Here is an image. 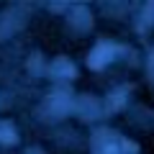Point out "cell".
<instances>
[{"instance_id":"2","label":"cell","mask_w":154,"mask_h":154,"mask_svg":"<svg viewBox=\"0 0 154 154\" xmlns=\"http://www.w3.org/2000/svg\"><path fill=\"white\" fill-rule=\"evenodd\" d=\"M103 154H118V149H116V144H110L108 149H103Z\"/></svg>"},{"instance_id":"1","label":"cell","mask_w":154,"mask_h":154,"mask_svg":"<svg viewBox=\"0 0 154 154\" xmlns=\"http://www.w3.org/2000/svg\"><path fill=\"white\" fill-rule=\"evenodd\" d=\"M110 57H113V46H108V44L98 46V49L90 54V67H93V69H100V67H103Z\"/></svg>"}]
</instances>
